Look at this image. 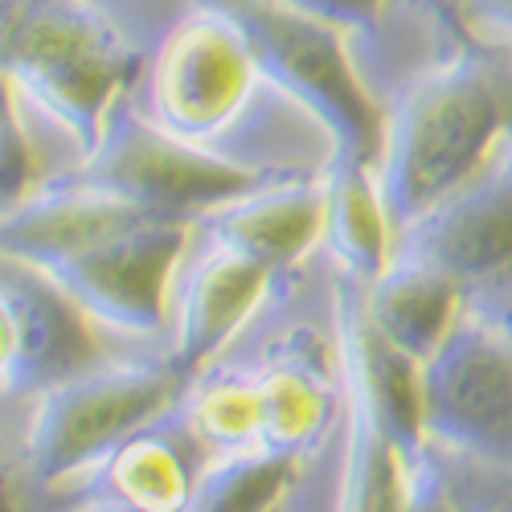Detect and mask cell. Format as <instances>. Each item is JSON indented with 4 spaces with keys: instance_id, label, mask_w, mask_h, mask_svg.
Masks as SVG:
<instances>
[{
    "instance_id": "cell-24",
    "label": "cell",
    "mask_w": 512,
    "mask_h": 512,
    "mask_svg": "<svg viewBox=\"0 0 512 512\" xmlns=\"http://www.w3.org/2000/svg\"><path fill=\"white\" fill-rule=\"evenodd\" d=\"M54 512H103V508H54Z\"/></svg>"
},
{
    "instance_id": "cell-17",
    "label": "cell",
    "mask_w": 512,
    "mask_h": 512,
    "mask_svg": "<svg viewBox=\"0 0 512 512\" xmlns=\"http://www.w3.org/2000/svg\"><path fill=\"white\" fill-rule=\"evenodd\" d=\"M304 463H291L267 451L209 455L185 512H271Z\"/></svg>"
},
{
    "instance_id": "cell-22",
    "label": "cell",
    "mask_w": 512,
    "mask_h": 512,
    "mask_svg": "<svg viewBox=\"0 0 512 512\" xmlns=\"http://www.w3.org/2000/svg\"><path fill=\"white\" fill-rule=\"evenodd\" d=\"M418 5L431 13V21L439 25V33L451 41V46H467V41H476L472 29L463 25V13H459V0H418Z\"/></svg>"
},
{
    "instance_id": "cell-20",
    "label": "cell",
    "mask_w": 512,
    "mask_h": 512,
    "mask_svg": "<svg viewBox=\"0 0 512 512\" xmlns=\"http://www.w3.org/2000/svg\"><path fill=\"white\" fill-rule=\"evenodd\" d=\"M29 181H33L29 156H25V144H21V132H17L9 87H5V78H0V205H9Z\"/></svg>"
},
{
    "instance_id": "cell-3",
    "label": "cell",
    "mask_w": 512,
    "mask_h": 512,
    "mask_svg": "<svg viewBox=\"0 0 512 512\" xmlns=\"http://www.w3.org/2000/svg\"><path fill=\"white\" fill-rule=\"evenodd\" d=\"M512 140V74L476 41L381 95L373 177L394 238L476 181Z\"/></svg>"
},
{
    "instance_id": "cell-16",
    "label": "cell",
    "mask_w": 512,
    "mask_h": 512,
    "mask_svg": "<svg viewBox=\"0 0 512 512\" xmlns=\"http://www.w3.org/2000/svg\"><path fill=\"white\" fill-rule=\"evenodd\" d=\"M361 304L381 340H390L402 357L422 361L439 349V340L447 336L467 300L439 271L394 254L377 283L361 291Z\"/></svg>"
},
{
    "instance_id": "cell-11",
    "label": "cell",
    "mask_w": 512,
    "mask_h": 512,
    "mask_svg": "<svg viewBox=\"0 0 512 512\" xmlns=\"http://www.w3.org/2000/svg\"><path fill=\"white\" fill-rule=\"evenodd\" d=\"M82 168L91 177L123 189L127 197H136L160 213H173V218H193L197 209L222 201L254 181H267L164 136L156 123H148L132 107L127 91L111 103L99 144Z\"/></svg>"
},
{
    "instance_id": "cell-2",
    "label": "cell",
    "mask_w": 512,
    "mask_h": 512,
    "mask_svg": "<svg viewBox=\"0 0 512 512\" xmlns=\"http://www.w3.org/2000/svg\"><path fill=\"white\" fill-rule=\"evenodd\" d=\"M127 99L164 136L254 177L312 173L279 144L267 107L291 103L267 82L242 25L218 0H177Z\"/></svg>"
},
{
    "instance_id": "cell-7",
    "label": "cell",
    "mask_w": 512,
    "mask_h": 512,
    "mask_svg": "<svg viewBox=\"0 0 512 512\" xmlns=\"http://www.w3.org/2000/svg\"><path fill=\"white\" fill-rule=\"evenodd\" d=\"M185 369L168 349H91L29 402V455L41 484L99 451L164 406H173Z\"/></svg>"
},
{
    "instance_id": "cell-8",
    "label": "cell",
    "mask_w": 512,
    "mask_h": 512,
    "mask_svg": "<svg viewBox=\"0 0 512 512\" xmlns=\"http://www.w3.org/2000/svg\"><path fill=\"white\" fill-rule=\"evenodd\" d=\"M279 275L201 218H189L164 279V349L193 373L242 332Z\"/></svg>"
},
{
    "instance_id": "cell-21",
    "label": "cell",
    "mask_w": 512,
    "mask_h": 512,
    "mask_svg": "<svg viewBox=\"0 0 512 512\" xmlns=\"http://www.w3.org/2000/svg\"><path fill=\"white\" fill-rule=\"evenodd\" d=\"M463 25L472 29V37L480 33H496L512 41V0H459Z\"/></svg>"
},
{
    "instance_id": "cell-4",
    "label": "cell",
    "mask_w": 512,
    "mask_h": 512,
    "mask_svg": "<svg viewBox=\"0 0 512 512\" xmlns=\"http://www.w3.org/2000/svg\"><path fill=\"white\" fill-rule=\"evenodd\" d=\"M418 418L447 472L512 480V336L476 304L418 361Z\"/></svg>"
},
{
    "instance_id": "cell-15",
    "label": "cell",
    "mask_w": 512,
    "mask_h": 512,
    "mask_svg": "<svg viewBox=\"0 0 512 512\" xmlns=\"http://www.w3.org/2000/svg\"><path fill=\"white\" fill-rule=\"evenodd\" d=\"M320 263L353 287L377 283L394 259V226L381 205L373 164L336 160L324 168V230Z\"/></svg>"
},
{
    "instance_id": "cell-13",
    "label": "cell",
    "mask_w": 512,
    "mask_h": 512,
    "mask_svg": "<svg viewBox=\"0 0 512 512\" xmlns=\"http://www.w3.org/2000/svg\"><path fill=\"white\" fill-rule=\"evenodd\" d=\"M87 353L91 340L50 283L25 263L0 259V402H33Z\"/></svg>"
},
{
    "instance_id": "cell-1",
    "label": "cell",
    "mask_w": 512,
    "mask_h": 512,
    "mask_svg": "<svg viewBox=\"0 0 512 512\" xmlns=\"http://www.w3.org/2000/svg\"><path fill=\"white\" fill-rule=\"evenodd\" d=\"M160 29L136 25L123 0L0 5V78L33 181L91 160L111 103L132 91Z\"/></svg>"
},
{
    "instance_id": "cell-23",
    "label": "cell",
    "mask_w": 512,
    "mask_h": 512,
    "mask_svg": "<svg viewBox=\"0 0 512 512\" xmlns=\"http://www.w3.org/2000/svg\"><path fill=\"white\" fill-rule=\"evenodd\" d=\"M467 304H476L484 316H492L508 336H512V279L500 287V291H492V295H480V300H467Z\"/></svg>"
},
{
    "instance_id": "cell-14",
    "label": "cell",
    "mask_w": 512,
    "mask_h": 512,
    "mask_svg": "<svg viewBox=\"0 0 512 512\" xmlns=\"http://www.w3.org/2000/svg\"><path fill=\"white\" fill-rule=\"evenodd\" d=\"M209 230L246 250L271 271H295L320 250L324 230V173H283L254 181L222 201L197 209Z\"/></svg>"
},
{
    "instance_id": "cell-5",
    "label": "cell",
    "mask_w": 512,
    "mask_h": 512,
    "mask_svg": "<svg viewBox=\"0 0 512 512\" xmlns=\"http://www.w3.org/2000/svg\"><path fill=\"white\" fill-rule=\"evenodd\" d=\"M242 25L271 87L308 115L336 160L373 164L381 140V95L357 66L353 41L275 0H218Z\"/></svg>"
},
{
    "instance_id": "cell-18",
    "label": "cell",
    "mask_w": 512,
    "mask_h": 512,
    "mask_svg": "<svg viewBox=\"0 0 512 512\" xmlns=\"http://www.w3.org/2000/svg\"><path fill=\"white\" fill-rule=\"evenodd\" d=\"M0 512H50L29 455V402H0Z\"/></svg>"
},
{
    "instance_id": "cell-6",
    "label": "cell",
    "mask_w": 512,
    "mask_h": 512,
    "mask_svg": "<svg viewBox=\"0 0 512 512\" xmlns=\"http://www.w3.org/2000/svg\"><path fill=\"white\" fill-rule=\"evenodd\" d=\"M189 218H148L29 263L78 320L91 349H164V279Z\"/></svg>"
},
{
    "instance_id": "cell-12",
    "label": "cell",
    "mask_w": 512,
    "mask_h": 512,
    "mask_svg": "<svg viewBox=\"0 0 512 512\" xmlns=\"http://www.w3.org/2000/svg\"><path fill=\"white\" fill-rule=\"evenodd\" d=\"M148 218H173V213L127 197L123 189L91 177L87 168L37 177L9 205H0V259L29 267Z\"/></svg>"
},
{
    "instance_id": "cell-25",
    "label": "cell",
    "mask_w": 512,
    "mask_h": 512,
    "mask_svg": "<svg viewBox=\"0 0 512 512\" xmlns=\"http://www.w3.org/2000/svg\"><path fill=\"white\" fill-rule=\"evenodd\" d=\"M271 512H283V500H279V504H275V508H271Z\"/></svg>"
},
{
    "instance_id": "cell-9",
    "label": "cell",
    "mask_w": 512,
    "mask_h": 512,
    "mask_svg": "<svg viewBox=\"0 0 512 512\" xmlns=\"http://www.w3.org/2000/svg\"><path fill=\"white\" fill-rule=\"evenodd\" d=\"M201 443L173 406L127 426L70 472L50 480L54 508H103V512H185L205 467Z\"/></svg>"
},
{
    "instance_id": "cell-19",
    "label": "cell",
    "mask_w": 512,
    "mask_h": 512,
    "mask_svg": "<svg viewBox=\"0 0 512 512\" xmlns=\"http://www.w3.org/2000/svg\"><path fill=\"white\" fill-rule=\"evenodd\" d=\"M275 5L345 33L349 41H373L386 25L394 0H275Z\"/></svg>"
},
{
    "instance_id": "cell-10",
    "label": "cell",
    "mask_w": 512,
    "mask_h": 512,
    "mask_svg": "<svg viewBox=\"0 0 512 512\" xmlns=\"http://www.w3.org/2000/svg\"><path fill=\"white\" fill-rule=\"evenodd\" d=\"M394 254L439 271L463 300L500 291L512 279V140L476 181L406 226Z\"/></svg>"
}]
</instances>
